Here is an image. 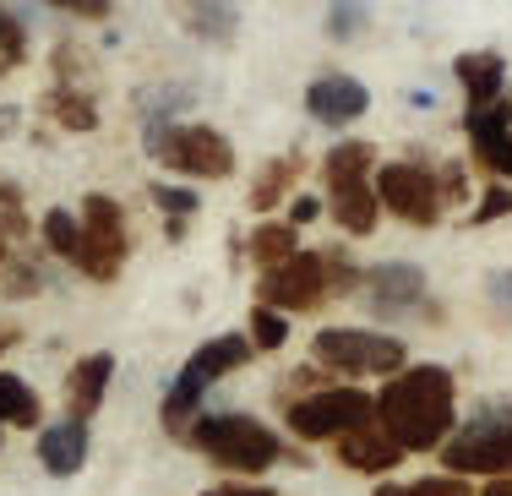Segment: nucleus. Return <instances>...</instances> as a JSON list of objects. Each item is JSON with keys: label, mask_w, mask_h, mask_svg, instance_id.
Segmentation results:
<instances>
[{"label": "nucleus", "mask_w": 512, "mask_h": 496, "mask_svg": "<svg viewBox=\"0 0 512 496\" xmlns=\"http://www.w3.org/2000/svg\"><path fill=\"white\" fill-rule=\"evenodd\" d=\"M153 208H164V224H191V213H202V197L191 186H169V180H153Z\"/></svg>", "instance_id": "nucleus-27"}, {"label": "nucleus", "mask_w": 512, "mask_h": 496, "mask_svg": "<svg viewBox=\"0 0 512 496\" xmlns=\"http://www.w3.org/2000/svg\"><path fill=\"white\" fill-rule=\"evenodd\" d=\"M371 496H474V486L458 475H425V480H382Z\"/></svg>", "instance_id": "nucleus-26"}, {"label": "nucleus", "mask_w": 512, "mask_h": 496, "mask_svg": "<svg viewBox=\"0 0 512 496\" xmlns=\"http://www.w3.org/2000/svg\"><path fill=\"white\" fill-rule=\"evenodd\" d=\"M442 197H447V208L469 202V169L463 164H442Z\"/></svg>", "instance_id": "nucleus-33"}, {"label": "nucleus", "mask_w": 512, "mask_h": 496, "mask_svg": "<svg viewBox=\"0 0 512 496\" xmlns=\"http://www.w3.org/2000/svg\"><path fill=\"white\" fill-rule=\"evenodd\" d=\"M453 82L463 88L469 110H491V104H502V93H507V60L496 50H463L453 60Z\"/></svg>", "instance_id": "nucleus-16"}, {"label": "nucleus", "mask_w": 512, "mask_h": 496, "mask_svg": "<svg viewBox=\"0 0 512 496\" xmlns=\"http://www.w3.org/2000/svg\"><path fill=\"white\" fill-rule=\"evenodd\" d=\"M376 197H382V213H393L409 229H436L447 213L442 169H431L420 159H387L376 169Z\"/></svg>", "instance_id": "nucleus-7"}, {"label": "nucleus", "mask_w": 512, "mask_h": 496, "mask_svg": "<svg viewBox=\"0 0 512 496\" xmlns=\"http://www.w3.org/2000/svg\"><path fill=\"white\" fill-rule=\"evenodd\" d=\"M77 219H82V251H77V273L88 278V284H115V278H120V268H126V257H131L126 208H120L115 197H104V191H93V197H82Z\"/></svg>", "instance_id": "nucleus-8"}, {"label": "nucleus", "mask_w": 512, "mask_h": 496, "mask_svg": "<svg viewBox=\"0 0 512 496\" xmlns=\"http://www.w3.org/2000/svg\"><path fill=\"white\" fill-rule=\"evenodd\" d=\"M207 464L229 469V475H267L273 464H284L289 447L284 431H273L262 415H246V409H218V415H202L186 437Z\"/></svg>", "instance_id": "nucleus-3"}, {"label": "nucleus", "mask_w": 512, "mask_h": 496, "mask_svg": "<svg viewBox=\"0 0 512 496\" xmlns=\"http://www.w3.org/2000/svg\"><path fill=\"white\" fill-rule=\"evenodd\" d=\"M371 22H376V11L365 6V0H338V6L322 11V33L333 44H360L365 33H371Z\"/></svg>", "instance_id": "nucleus-23"}, {"label": "nucleus", "mask_w": 512, "mask_h": 496, "mask_svg": "<svg viewBox=\"0 0 512 496\" xmlns=\"http://www.w3.org/2000/svg\"><path fill=\"white\" fill-rule=\"evenodd\" d=\"M109 382H115V355H109V349L82 355L77 366L66 371V420H82V426H88V420L104 409Z\"/></svg>", "instance_id": "nucleus-14"}, {"label": "nucleus", "mask_w": 512, "mask_h": 496, "mask_svg": "<svg viewBox=\"0 0 512 496\" xmlns=\"http://www.w3.org/2000/svg\"><path fill=\"white\" fill-rule=\"evenodd\" d=\"M333 300H338V289H333V273H327L322 251H300L284 268L256 273V306H273V311H284V317L322 311V306H333Z\"/></svg>", "instance_id": "nucleus-10"}, {"label": "nucleus", "mask_w": 512, "mask_h": 496, "mask_svg": "<svg viewBox=\"0 0 512 496\" xmlns=\"http://www.w3.org/2000/svg\"><path fill=\"white\" fill-rule=\"evenodd\" d=\"M0 442H6V426H0Z\"/></svg>", "instance_id": "nucleus-41"}, {"label": "nucleus", "mask_w": 512, "mask_h": 496, "mask_svg": "<svg viewBox=\"0 0 512 496\" xmlns=\"http://www.w3.org/2000/svg\"><path fill=\"white\" fill-rule=\"evenodd\" d=\"M474 496H512V480H485Z\"/></svg>", "instance_id": "nucleus-37"}, {"label": "nucleus", "mask_w": 512, "mask_h": 496, "mask_svg": "<svg viewBox=\"0 0 512 496\" xmlns=\"http://www.w3.org/2000/svg\"><path fill=\"white\" fill-rule=\"evenodd\" d=\"M39 464H44V475L71 480L88 464V426H82V420H55V426H44L39 431Z\"/></svg>", "instance_id": "nucleus-17"}, {"label": "nucleus", "mask_w": 512, "mask_h": 496, "mask_svg": "<svg viewBox=\"0 0 512 496\" xmlns=\"http://www.w3.org/2000/svg\"><path fill=\"white\" fill-rule=\"evenodd\" d=\"M246 338L256 355H278V349L289 344V317L273 306H251V322H246Z\"/></svg>", "instance_id": "nucleus-25"}, {"label": "nucleus", "mask_w": 512, "mask_h": 496, "mask_svg": "<svg viewBox=\"0 0 512 496\" xmlns=\"http://www.w3.org/2000/svg\"><path fill=\"white\" fill-rule=\"evenodd\" d=\"M322 213H327V202H322V197H311V191H300V197L289 202V224H295V229L316 224V219H322Z\"/></svg>", "instance_id": "nucleus-34"}, {"label": "nucleus", "mask_w": 512, "mask_h": 496, "mask_svg": "<svg viewBox=\"0 0 512 496\" xmlns=\"http://www.w3.org/2000/svg\"><path fill=\"white\" fill-rule=\"evenodd\" d=\"M0 60H6V66H22V60H28V28H22V17L11 6H0Z\"/></svg>", "instance_id": "nucleus-29"}, {"label": "nucleus", "mask_w": 512, "mask_h": 496, "mask_svg": "<svg viewBox=\"0 0 512 496\" xmlns=\"http://www.w3.org/2000/svg\"><path fill=\"white\" fill-rule=\"evenodd\" d=\"M333 458L349 469V475H393V469L404 464L409 453H404V447H398V442H393V437H387V431L371 420V426L349 431L344 442H333Z\"/></svg>", "instance_id": "nucleus-15"}, {"label": "nucleus", "mask_w": 512, "mask_h": 496, "mask_svg": "<svg viewBox=\"0 0 512 496\" xmlns=\"http://www.w3.org/2000/svg\"><path fill=\"white\" fill-rule=\"evenodd\" d=\"M376 169H382V153L365 137H344L327 148L322 159V186H327V213L344 229V240H371L376 224H382V197H376Z\"/></svg>", "instance_id": "nucleus-2"}, {"label": "nucleus", "mask_w": 512, "mask_h": 496, "mask_svg": "<svg viewBox=\"0 0 512 496\" xmlns=\"http://www.w3.org/2000/svg\"><path fill=\"white\" fill-rule=\"evenodd\" d=\"M256 360V349H251V338L246 333H218V338H207V344H197V355L180 366V377L186 382H197L202 393L207 387H218L224 377H235V371H246Z\"/></svg>", "instance_id": "nucleus-13"}, {"label": "nucleus", "mask_w": 512, "mask_h": 496, "mask_svg": "<svg viewBox=\"0 0 512 496\" xmlns=\"http://www.w3.org/2000/svg\"><path fill=\"white\" fill-rule=\"evenodd\" d=\"M365 311L382 322H442V306H431V278L414 262H376L365 268Z\"/></svg>", "instance_id": "nucleus-9"}, {"label": "nucleus", "mask_w": 512, "mask_h": 496, "mask_svg": "<svg viewBox=\"0 0 512 496\" xmlns=\"http://www.w3.org/2000/svg\"><path fill=\"white\" fill-rule=\"evenodd\" d=\"M0 71H6V60H0Z\"/></svg>", "instance_id": "nucleus-42"}, {"label": "nucleus", "mask_w": 512, "mask_h": 496, "mask_svg": "<svg viewBox=\"0 0 512 496\" xmlns=\"http://www.w3.org/2000/svg\"><path fill=\"white\" fill-rule=\"evenodd\" d=\"M507 213H512V186H502V180H491V186L480 191V202H474V213H469V229L502 224Z\"/></svg>", "instance_id": "nucleus-28"}, {"label": "nucleus", "mask_w": 512, "mask_h": 496, "mask_svg": "<svg viewBox=\"0 0 512 496\" xmlns=\"http://www.w3.org/2000/svg\"><path fill=\"white\" fill-rule=\"evenodd\" d=\"M186 28H191V39H202V44H229L240 33V6H218V0L186 6Z\"/></svg>", "instance_id": "nucleus-22"}, {"label": "nucleus", "mask_w": 512, "mask_h": 496, "mask_svg": "<svg viewBox=\"0 0 512 496\" xmlns=\"http://www.w3.org/2000/svg\"><path fill=\"white\" fill-rule=\"evenodd\" d=\"M11 262V235H6V224H0V268Z\"/></svg>", "instance_id": "nucleus-38"}, {"label": "nucleus", "mask_w": 512, "mask_h": 496, "mask_svg": "<svg viewBox=\"0 0 512 496\" xmlns=\"http://www.w3.org/2000/svg\"><path fill=\"white\" fill-rule=\"evenodd\" d=\"M0 289H6V295H39V289H44V273L33 268V262L11 257L6 268H0Z\"/></svg>", "instance_id": "nucleus-30"}, {"label": "nucleus", "mask_w": 512, "mask_h": 496, "mask_svg": "<svg viewBox=\"0 0 512 496\" xmlns=\"http://www.w3.org/2000/svg\"><path fill=\"white\" fill-rule=\"evenodd\" d=\"M202 496H273V486H240V480H229V486H213Z\"/></svg>", "instance_id": "nucleus-36"}, {"label": "nucleus", "mask_w": 512, "mask_h": 496, "mask_svg": "<svg viewBox=\"0 0 512 496\" xmlns=\"http://www.w3.org/2000/svg\"><path fill=\"white\" fill-rule=\"evenodd\" d=\"M485 306H491L496 322H507V328H512V268L485 278Z\"/></svg>", "instance_id": "nucleus-31"}, {"label": "nucleus", "mask_w": 512, "mask_h": 496, "mask_svg": "<svg viewBox=\"0 0 512 496\" xmlns=\"http://www.w3.org/2000/svg\"><path fill=\"white\" fill-rule=\"evenodd\" d=\"M0 224L6 235H28V213H22V191L11 180H0Z\"/></svg>", "instance_id": "nucleus-32"}, {"label": "nucleus", "mask_w": 512, "mask_h": 496, "mask_svg": "<svg viewBox=\"0 0 512 496\" xmlns=\"http://www.w3.org/2000/svg\"><path fill=\"white\" fill-rule=\"evenodd\" d=\"M0 426H22V431L44 426L39 393H33V387L22 382L17 371H0Z\"/></svg>", "instance_id": "nucleus-21"}, {"label": "nucleus", "mask_w": 512, "mask_h": 496, "mask_svg": "<svg viewBox=\"0 0 512 496\" xmlns=\"http://www.w3.org/2000/svg\"><path fill=\"white\" fill-rule=\"evenodd\" d=\"M44 115H50L60 131H99V99H93L88 88L55 82V88L44 93Z\"/></svg>", "instance_id": "nucleus-20"}, {"label": "nucleus", "mask_w": 512, "mask_h": 496, "mask_svg": "<svg viewBox=\"0 0 512 496\" xmlns=\"http://www.w3.org/2000/svg\"><path fill=\"white\" fill-rule=\"evenodd\" d=\"M66 17H77V22H109L115 17V6H104V0H93V6H60Z\"/></svg>", "instance_id": "nucleus-35"}, {"label": "nucleus", "mask_w": 512, "mask_h": 496, "mask_svg": "<svg viewBox=\"0 0 512 496\" xmlns=\"http://www.w3.org/2000/svg\"><path fill=\"white\" fill-rule=\"evenodd\" d=\"M44 246H50V257H66L71 268H77V251H82V219L71 208H50L44 213Z\"/></svg>", "instance_id": "nucleus-24"}, {"label": "nucleus", "mask_w": 512, "mask_h": 496, "mask_svg": "<svg viewBox=\"0 0 512 496\" xmlns=\"http://www.w3.org/2000/svg\"><path fill=\"white\" fill-rule=\"evenodd\" d=\"M376 420V393H365V387H349V382H333L322 387V393H306V398H289L284 404V431L295 442H344L349 431L371 426Z\"/></svg>", "instance_id": "nucleus-6"}, {"label": "nucleus", "mask_w": 512, "mask_h": 496, "mask_svg": "<svg viewBox=\"0 0 512 496\" xmlns=\"http://www.w3.org/2000/svg\"><path fill=\"white\" fill-rule=\"evenodd\" d=\"M246 257L256 262V273H273L284 268L289 257H300V229L289 219H262L246 235Z\"/></svg>", "instance_id": "nucleus-19"}, {"label": "nucleus", "mask_w": 512, "mask_h": 496, "mask_svg": "<svg viewBox=\"0 0 512 496\" xmlns=\"http://www.w3.org/2000/svg\"><path fill=\"white\" fill-rule=\"evenodd\" d=\"M311 360L327 371L333 382H360V377H398L409 360V344L398 333H376V328H322L311 338Z\"/></svg>", "instance_id": "nucleus-5"}, {"label": "nucleus", "mask_w": 512, "mask_h": 496, "mask_svg": "<svg viewBox=\"0 0 512 496\" xmlns=\"http://www.w3.org/2000/svg\"><path fill=\"white\" fill-rule=\"evenodd\" d=\"M11 120H17V110H0V137L11 131Z\"/></svg>", "instance_id": "nucleus-39"}, {"label": "nucleus", "mask_w": 512, "mask_h": 496, "mask_svg": "<svg viewBox=\"0 0 512 496\" xmlns=\"http://www.w3.org/2000/svg\"><path fill=\"white\" fill-rule=\"evenodd\" d=\"M463 137H469L474 164L491 180L512 186V104H491V110H463Z\"/></svg>", "instance_id": "nucleus-11"}, {"label": "nucleus", "mask_w": 512, "mask_h": 496, "mask_svg": "<svg viewBox=\"0 0 512 496\" xmlns=\"http://www.w3.org/2000/svg\"><path fill=\"white\" fill-rule=\"evenodd\" d=\"M371 110V88L349 71H322L316 82H306V115L327 131H344Z\"/></svg>", "instance_id": "nucleus-12"}, {"label": "nucleus", "mask_w": 512, "mask_h": 496, "mask_svg": "<svg viewBox=\"0 0 512 496\" xmlns=\"http://www.w3.org/2000/svg\"><path fill=\"white\" fill-rule=\"evenodd\" d=\"M11 338H17V333H11V328H0V355L11 349Z\"/></svg>", "instance_id": "nucleus-40"}, {"label": "nucleus", "mask_w": 512, "mask_h": 496, "mask_svg": "<svg viewBox=\"0 0 512 496\" xmlns=\"http://www.w3.org/2000/svg\"><path fill=\"white\" fill-rule=\"evenodd\" d=\"M142 148L180 180H229L240 169L235 142L202 120H153L142 126Z\"/></svg>", "instance_id": "nucleus-4"}, {"label": "nucleus", "mask_w": 512, "mask_h": 496, "mask_svg": "<svg viewBox=\"0 0 512 496\" xmlns=\"http://www.w3.org/2000/svg\"><path fill=\"white\" fill-rule=\"evenodd\" d=\"M376 426L404 453H442L458 437V377L436 360H414L376 393Z\"/></svg>", "instance_id": "nucleus-1"}, {"label": "nucleus", "mask_w": 512, "mask_h": 496, "mask_svg": "<svg viewBox=\"0 0 512 496\" xmlns=\"http://www.w3.org/2000/svg\"><path fill=\"white\" fill-rule=\"evenodd\" d=\"M300 175H306V153H278L273 164H262V175L251 180V213H273L289 208L300 197Z\"/></svg>", "instance_id": "nucleus-18"}]
</instances>
